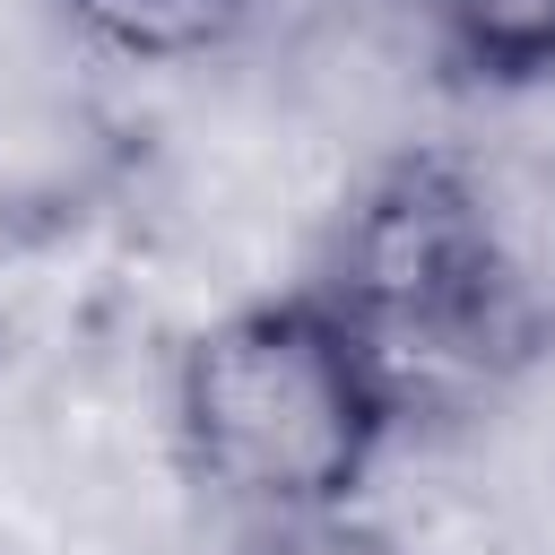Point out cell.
<instances>
[{
	"label": "cell",
	"instance_id": "1",
	"mask_svg": "<svg viewBox=\"0 0 555 555\" xmlns=\"http://www.w3.org/2000/svg\"><path fill=\"white\" fill-rule=\"evenodd\" d=\"M165 434L199 494L269 520L347 512L399 442V408L321 286L208 312L165 373Z\"/></svg>",
	"mask_w": 555,
	"mask_h": 555
},
{
	"label": "cell",
	"instance_id": "2",
	"mask_svg": "<svg viewBox=\"0 0 555 555\" xmlns=\"http://www.w3.org/2000/svg\"><path fill=\"white\" fill-rule=\"evenodd\" d=\"M434 61L486 87H546L555 78V0H416Z\"/></svg>",
	"mask_w": 555,
	"mask_h": 555
},
{
	"label": "cell",
	"instance_id": "3",
	"mask_svg": "<svg viewBox=\"0 0 555 555\" xmlns=\"http://www.w3.org/2000/svg\"><path fill=\"white\" fill-rule=\"evenodd\" d=\"M69 26L130 69H191L234 43L251 0H61Z\"/></svg>",
	"mask_w": 555,
	"mask_h": 555
},
{
	"label": "cell",
	"instance_id": "4",
	"mask_svg": "<svg viewBox=\"0 0 555 555\" xmlns=\"http://www.w3.org/2000/svg\"><path fill=\"white\" fill-rule=\"evenodd\" d=\"M243 555H408V546L364 512H321V520H269Z\"/></svg>",
	"mask_w": 555,
	"mask_h": 555
},
{
	"label": "cell",
	"instance_id": "5",
	"mask_svg": "<svg viewBox=\"0 0 555 555\" xmlns=\"http://www.w3.org/2000/svg\"><path fill=\"white\" fill-rule=\"evenodd\" d=\"M0 330H9V312H0Z\"/></svg>",
	"mask_w": 555,
	"mask_h": 555
}]
</instances>
